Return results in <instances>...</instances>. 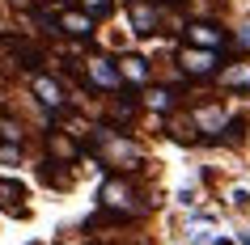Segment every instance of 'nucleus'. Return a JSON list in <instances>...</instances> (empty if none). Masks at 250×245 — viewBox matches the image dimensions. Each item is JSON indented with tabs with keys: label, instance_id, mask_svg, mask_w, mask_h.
<instances>
[{
	"label": "nucleus",
	"instance_id": "4468645a",
	"mask_svg": "<svg viewBox=\"0 0 250 245\" xmlns=\"http://www.w3.org/2000/svg\"><path fill=\"white\" fill-rule=\"evenodd\" d=\"M166 135H170L174 144H187V148L204 144V135H199V127L191 123V114H187V118H178V114H166Z\"/></svg>",
	"mask_w": 250,
	"mask_h": 245
},
{
	"label": "nucleus",
	"instance_id": "2eb2a0df",
	"mask_svg": "<svg viewBox=\"0 0 250 245\" xmlns=\"http://www.w3.org/2000/svg\"><path fill=\"white\" fill-rule=\"evenodd\" d=\"M140 106H145V110H157V114H174V106H178V93H174L170 85H148L145 97H140Z\"/></svg>",
	"mask_w": 250,
	"mask_h": 245
},
{
	"label": "nucleus",
	"instance_id": "6e6552de",
	"mask_svg": "<svg viewBox=\"0 0 250 245\" xmlns=\"http://www.w3.org/2000/svg\"><path fill=\"white\" fill-rule=\"evenodd\" d=\"M136 114H140V97L132 89L123 93V97H106V106H102V123L115 127V131H127L136 123Z\"/></svg>",
	"mask_w": 250,
	"mask_h": 245
},
{
	"label": "nucleus",
	"instance_id": "0eeeda50",
	"mask_svg": "<svg viewBox=\"0 0 250 245\" xmlns=\"http://www.w3.org/2000/svg\"><path fill=\"white\" fill-rule=\"evenodd\" d=\"M42 148H47V156H51V161H60V165H77L81 156H85V144H81L72 131H64V127H47Z\"/></svg>",
	"mask_w": 250,
	"mask_h": 245
},
{
	"label": "nucleus",
	"instance_id": "423d86ee",
	"mask_svg": "<svg viewBox=\"0 0 250 245\" xmlns=\"http://www.w3.org/2000/svg\"><path fill=\"white\" fill-rule=\"evenodd\" d=\"M183 42H191V47H208V51H221L225 42H229V30L221 26V21H212V17H191L183 30Z\"/></svg>",
	"mask_w": 250,
	"mask_h": 245
},
{
	"label": "nucleus",
	"instance_id": "9b49d317",
	"mask_svg": "<svg viewBox=\"0 0 250 245\" xmlns=\"http://www.w3.org/2000/svg\"><path fill=\"white\" fill-rule=\"evenodd\" d=\"M60 34L64 38H77V42H89L98 34V17H89L85 9H60Z\"/></svg>",
	"mask_w": 250,
	"mask_h": 245
},
{
	"label": "nucleus",
	"instance_id": "7ed1b4c3",
	"mask_svg": "<svg viewBox=\"0 0 250 245\" xmlns=\"http://www.w3.org/2000/svg\"><path fill=\"white\" fill-rule=\"evenodd\" d=\"M174 64H178V72H183L187 80H216V72H221V51H208V47H191V42H183L178 51H174Z\"/></svg>",
	"mask_w": 250,
	"mask_h": 245
},
{
	"label": "nucleus",
	"instance_id": "4be33fe9",
	"mask_svg": "<svg viewBox=\"0 0 250 245\" xmlns=\"http://www.w3.org/2000/svg\"><path fill=\"white\" fill-rule=\"evenodd\" d=\"M0 161L4 165H17L21 161V144H0Z\"/></svg>",
	"mask_w": 250,
	"mask_h": 245
},
{
	"label": "nucleus",
	"instance_id": "f8f14e48",
	"mask_svg": "<svg viewBox=\"0 0 250 245\" xmlns=\"http://www.w3.org/2000/svg\"><path fill=\"white\" fill-rule=\"evenodd\" d=\"M119 72H123V80H127L132 89H148V85H153V64H148L145 55H136V51L119 55Z\"/></svg>",
	"mask_w": 250,
	"mask_h": 245
},
{
	"label": "nucleus",
	"instance_id": "39448f33",
	"mask_svg": "<svg viewBox=\"0 0 250 245\" xmlns=\"http://www.w3.org/2000/svg\"><path fill=\"white\" fill-rule=\"evenodd\" d=\"M30 93H34V102L42 110H51V114H64L68 110V85L55 72H34L30 76Z\"/></svg>",
	"mask_w": 250,
	"mask_h": 245
},
{
	"label": "nucleus",
	"instance_id": "a211bd4d",
	"mask_svg": "<svg viewBox=\"0 0 250 245\" xmlns=\"http://www.w3.org/2000/svg\"><path fill=\"white\" fill-rule=\"evenodd\" d=\"M21 140H26L21 118H13V114H4V110H0V144H21Z\"/></svg>",
	"mask_w": 250,
	"mask_h": 245
},
{
	"label": "nucleus",
	"instance_id": "412c9836",
	"mask_svg": "<svg viewBox=\"0 0 250 245\" xmlns=\"http://www.w3.org/2000/svg\"><path fill=\"white\" fill-rule=\"evenodd\" d=\"M229 207H237V211H246V207H250V190H246V186H233V190H229Z\"/></svg>",
	"mask_w": 250,
	"mask_h": 245
},
{
	"label": "nucleus",
	"instance_id": "f03ea898",
	"mask_svg": "<svg viewBox=\"0 0 250 245\" xmlns=\"http://www.w3.org/2000/svg\"><path fill=\"white\" fill-rule=\"evenodd\" d=\"M98 207L115 211V216H127V220H140L153 203L145 199V190L136 186L132 173H106L102 186H98Z\"/></svg>",
	"mask_w": 250,
	"mask_h": 245
},
{
	"label": "nucleus",
	"instance_id": "aec40b11",
	"mask_svg": "<svg viewBox=\"0 0 250 245\" xmlns=\"http://www.w3.org/2000/svg\"><path fill=\"white\" fill-rule=\"evenodd\" d=\"M72 4H77V9H85L89 17H98V21H102L110 9H115V0H72Z\"/></svg>",
	"mask_w": 250,
	"mask_h": 245
},
{
	"label": "nucleus",
	"instance_id": "20e7f679",
	"mask_svg": "<svg viewBox=\"0 0 250 245\" xmlns=\"http://www.w3.org/2000/svg\"><path fill=\"white\" fill-rule=\"evenodd\" d=\"M85 89H93V93H127V80L119 72V59H110V55H89L85 59Z\"/></svg>",
	"mask_w": 250,
	"mask_h": 245
},
{
	"label": "nucleus",
	"instance_id": "6ab92c4d",
	"mask_svg": "<svg viewBox=\"0 0 250 245\" xmlns=\"http://www.w3.org/2000/svg\"><path fill=\"white\" fill-rule=\"evenodd\" d=\"M187 241H191V245H229V237H216L212 228H195V224H191Z\"/></svg>",
	"mask_w": 250,
	"mask_h": 245
},
{
	"label": "nucleus",
	"instance_id": "b1692460",
	"mask_svg": "<svg viewBox=\"0 0 250 245\" xmlns=\"http://www.w3.org/2000/svg\"><path fill=\"white\" fill-rule=\"evenodd\" d=\"M153 4H157V9H183L187 0H153Z\"/></svg>",
	"mask_w": 250,
	"mask_h": 245
},
{
	"label": "nucleus",
	"instance_id": "f3484780",
	"mask_svg": "<svg viewBox=\"0 0 250 245\" xmlns=\"http://www.w3.org/2000/svg\"><path fill=\"white\" fill-rule=\"evenodd\" d=\"M246 127H250V114H233L225 123V131L216 135V144H242L246 140Z\"/></svg>",
	"mask_w": 250,
	"mask_h": 245
},
{
	"label": "nucleus",
	"instance_id": "dca6fc26",
	"mask_svg": "<svg viewBox=\"0 0 250 245\" xmlns=\"http://www.w3.org/2000/svg\"><path fill=\"white\" fill-rule=\"evenodd\" d=\"M39 178L51 186V190H68L72 186V165H60V161H39Z\"/></svg>",
	"mask_w": 250,
	"mask_h": 245
},
{
	"label": "nucleus",
	"instance_id": "1a4fd4ad",
	"mask_svg": "<svg viewBox=\"0 0 250 245\" xmlns=\"http://www.w3.org/2000/svg\"><path fill=\"white\" fill-rule=\"evenodd\" d=\"M161 13L166 9H157L153 0H136V4H127V26H132L136 38H153V34H161Z\"/></svg>",
	"mask_w": 250,
	"mask_h": 245
},
{
	"label": "nucleus",
	"instance_id": "ddd939ff",
	"mask_svg": "<svg viewBox=\"0 0 250 245\" xmlns=\"http://www.w3.org/2000/svg\"><path fill=\"white\" fill-rule=\"evenodd\" d=\"M26 199L30 194H26V186L17 178H0V211H9V216H30Z\"/></svg>",
	"mask_w": 250,
	"mask_h": 245
},
{
	"label": "nucleus",
	"instance_id": "5701e85b",
	"mask_svg": "<svg viewBox=\"0 0 250 245\" xmlns=\"http://www.w3.org/2000/svg\"><path fill=\"white\" fill-rule=\"evenodd\" d=\"M233 47L242 55H250V26H237V34H233Z\"/></svg>",
	"mask_w": 250,
	"mask_h": 245
},
{
	"label": "nucleus",
	"instance_id": "9d476101",
	"mask_svg": "<svg viewBox=\"0 0 250 245\" xmlns=\"http://www.w3.org/2000/svg\"><path fill=\"white\" fill-rule=\"evenodd\" d=\"M216 85L225 93H237V97H250V55H237L216 72Z\"/></svg>",
	"mask_w": 250,
	"mask_h": 245
},
{
	"label": "nucleus",
	"instance_id": "393cba45",
	"mask_svg": "<svg viewBox=\"0 0 250 245\" xmlns=\"http://www.w3.org/2000/svg\"><path fill=\"white\" fill-rule=\"evenodd\" d=\"M237 241H242V245H250V228H242V232H237Z\"/></svg>",
	"mask_w": 250,
	"mask_h": 245
},
{
	"label": "nucleus",
	"instance_id": "f257e3e1",
	"mask_svg": "<svg viewBox=\"0 0 250 245\" xmlns=\"http://www.w3.org/2000/svg\"><path fill=\"white\" fill-rule=\"evenodd\" d=\"M85 152L98 165H106L110 173H140L145 169V148L127 131H115L106 123H93V131L85 135Z\"/></svg>",
	"mask_w": 250,
	"mask_h": 245
}]
</instances>
